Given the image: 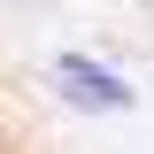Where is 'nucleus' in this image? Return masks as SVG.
Returning a JSON list of instances; mask_svg holds the SVG:
<instances>
[{
  "label": "nucleus",
  "instance_id": "1",
  "mask_svg": "<svg viewBox=\"0 0 154 154\" xmlns=\"http://www.w3.org/2000/svg\"><path fill=\"white\" fill-rule=\"evenodd\" d=\"M54 93L69 100L77 116H131V77L123 69H108L100 54H85V46H62L54 54Z\"/></svg>",
  "mask_w": 154,
  "mask_h": 154
}]
</instances>
